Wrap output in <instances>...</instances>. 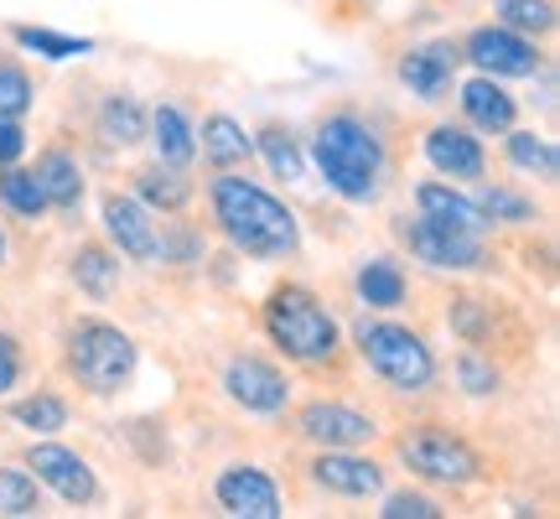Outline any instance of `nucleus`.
<instances>
[{
	"mask_svg": "<svg viewBox=\"0 0 560 519\" xmlns=\"http://www.w3.org/2000/svg\"><path fill=\"white\" fill-rule=\"evenodd\" d=\"M296 431L312 447H369L380 437V426L369 411L348 405V400H312L296 411Z\"/></svg>",
	"mask_w": 560,
	"mask_h": 519,
	"instance_id": "nucleus-12",
	"label": "nucleus"
},
{
	"mask_svg": "<svg viewBox=\"0 0 560 519\" xmlns=\"http://www.w3.org/2000/svg\"><path fill=\"white\" fill-rule=\"evenodd\" d=\"M62 364H68V374L79 380L83 395L109 400V395H120L125 384L136 380L140 348H136V338L125 333L120 322L83 318V322H73V327H68Z\"/></svg>",
	"mask_w": 560,
	"mask_h": 519,
	"instance_id": "nucleus-4",
	"label": "nucleus"
},
{
	"mask_svg": "<svg viewBox=\"0 0 560 519\" xmlns=\"http://www.w3.org/2000/svg\"><path fill=\"white\" fill-rule=\"evenodd\" d=\"M462 58L472 62L478 73H488V79H535V73L545 68V53L535 47V37H524V32L503 26V21L467 32Z\"/></svg>",
	"mask_w": 560,
	"mask_h": 519,
	"instance_id": "nucleus-7",
	"label": "nucleus"
},
{
	"mask_svg": "<svg viewBox=\"0 0 560 519\" xmlns=\"http://www.w3.org/2000/svg\"><path fill=\"white\" fill-rule=\"evenodd\" d=\"M145 120H151V109H145L136 94H109V100L100 104V140L130 151V146L145 140Z\"/></svg>",
	"mask_w": 560,
	"mask_h": 519,
	"instance_id": "nucleus-24",
	"label": "nucleus"
},
{
	"mask_svg": "<svg viewBox=\"0 0 560 519\" xmlns=\"http://www.w3.org/2000/svg\"><path fill=\"white\" fill-rule=\"evenodd\" d=\"M11 420L16 426H26L32 437H52V431H62L68 426V400L52 395V390H37V395H26L11 405Z\"/></svg>",
	"mask_w": 560,
	"mask_h": 519,
	"instance_id": "nucleus-30",
	"label": "nucleus"
},
{
	"mask_svg": "<svg viewBox=\"0 0 560 519\" xmlns=\"http://www.w3.org/2000/svg\"><path fill=\"white\" fill-rule=\"evenodd\" d=\"M100 223H104V234H109V244H115V255L136 260V265H156L161 223L136 193H104Z\"/></svg>",
	"mask_w": 560,
	"mask_h": 519,
	"instance_id": "nucleus-10",
	"label": "nucleus"
},
{
	"mask_svg": "<svg viewBox=\"0 0 560 519\" xmlns=\"http://www.w3.org/2000/svg\"><path fill=\"white\" fill-rule=\"evenodd\" d=\"M400 462L425 483H441V488H467V483L482 478V458L467 447L462 437L441 431V426H416L395 441Z\"/></svg>",
	"mask_w": 560,
	"mask_h": 519,
	"instance_id": "nucleus-6",
	"label": "nucleus"
},
{
	"mask_svg": "<svg viewBox=\"0 0 560 519\" xmlns=\"http://www.w3.org/2000/svg\"><path fill=\"white\" fill-rule=\"evenodd\" d=\"M208 208H213V223H219V234L229 240L234 255L291 260L301 250L296 214H291L270 187H260V182L223 172V177H213V187H208Z\"/></svg>",
	"mask_w": 560,
	"mask_h": 519,
	"instance_id": "nucleus-1",
	"label": "nucleus"
},
{
	"mask_svg": "<svg viewBox=\"0 0 560 519\" xmlns=\"http://www.w3.org/2000/svg\"><path fill=\"white\" fill-rule=\"evenodd\" d=\"M136 198L161 214V219H172V214H187V203H192V182L182 166H166V161H151V166H140L136 172Z\"/></svg>",
	"mask_w": 560,
	"mask_h": 519,
	"instance_id": "nucleus-23",
	"label": "nucleus"
},
{
	"mask_svg": "<svg viewBox=\"0 0 560 519\" xmlns=\"http://www.w3.org/2000/svg\"><path fill=\"white\" fill-rule=\"evenodd\" d=\"M26 468H37L32 478L47 483L62 504H79V509L100 504V478H94L89 458H79V452L62 447V441H37V447L26 452Z\"/></svg>",
	"mask_w": 560,
	"mask_h": 519,
	"instance_id": "nucleus-11",
	"label": "nucleus"
},
{
	"mask_svg": "<svg viewBox=\"0 0 560 519\" xmlns=\"http://www.w3.org/2000/svg\"><path fill=\"white\" fill-rule=\"evenodd\" d=\"M420 151L431 161V172L446 182H478L488 172V151H482V140L467 125H431Z\"/></svg>",
	"mask_w": 560,
	"mask_h": 519,
	"instance_id": "nucleus-16",
	"label": "nucleus"
},
{
	"mask_svg": "<svg viewBox=\"0 0 560 519\" xmlns=\"http://www.w3.org/2000/svg\"><path fill=\"white\" fill-rule=\"evenodd\" d=\"M416 214H420V219H431V223H441V229H457V234H482V240H488V229H493V223L482 219L478 198L457 193L446 177H425V182H420V187H416Z\"/></svg>",
	"mask_w": 560,
	"mask_h": 519,
	"instance_id": "nucleus-17",
	"label": "nucleus"
},
{
	"mask_svg": "<svg viewBox=\"0 0 560 519\" xmlns=\"http://www.w3.org/2000/svg\"><path fill=\"white\" fill-rule=\"evenodd\" d=\"M503 151H509V161H514L520 172H535V177H545V182L560 177V151L550 136H535V130L509 125V130H503Z\"/></svg>",
	"mask_w": 560,
	"mask_h": 519,
	"instance_id": "nucleus-25",
	"label": "nucleus"
},
{
	"mask_svg": "<svg viewBox=\"0 0 560 519\" xmlns=\"http://www.w3.org/2000/svg\"><path fill=\"white\" fill-rule=\"evenodd\" d=\"M255 151H260L265 166L285 182H301V172H306V151H301V140L291 136L285 125H260V130H255Z\"/></svg>",
	"mask_w": 560,
	"mask_h": 519,
	"instance_id": "nucleus-28",
	"label": "nucleus"
},
{
	"mask_svg": "<svg viewBox=\"0 0 560 519\" xmlns=\"http://www.w3.org/2000/svg\"><path fill=\"white\" fill-rule=\"evenodd\" d=\"M21 384V343L0 327V395H11Z\"/></svg>",
	"mask_w": 560,
	"mask_h": 519,
	"instance_id": "nucleus-39",
	"label": "nucleus"
},
{
	"mask_svg": "<svg viewBox=\"0 0 560 519\" xmlns=\"http://www.w3.org/2000/svg\"><path fill=\"white\" fill-rule=\"evenodd\" d=\"M384 519H441V504L431 494H416V488H400V494H384L380 504Z\"/></svg>",
	"mask_w": 560,
	"mask_h": 519,
	"instance_id": "nucleus-37",
	"label": "nucleus"
},
{
	"mask_svg": "<svg viewBox=\"0 0 560 519\" xmlns=\"http://www.w3.org/2000/svg\"><path fill=\"white\" fill-rule=\"evenodd\" d=\"M353 343H359L363 364H369L389 390H400V395H425V390L436 384V354H431V343L420 338L416 327L359 318L353 322Z\"/></svg>",
	"mask_w": 560,
	"mask_h": 519,
	"instance_id": "nucleus-5",
	"label": "nucleus"
},
{
	"mask_svg": "<svg viewBox=\"0 0 560 519\" xmlns=\"http://www.w3.org/2000/svg\"><path fill=\"white\" fill-rule=\"evenodd\" d=\"M457 100H462V115H467V130H482V136H503L509 125L520 120L514 94L503 89V79H488V73L462 83Z\"/></svg>",
	"mask_w": 560,
	"mask_h": 519,
	"instance_id": "nucleus-18",
	"label": "nucleus"
},
{
	"mask_svg": "<svg viewBox=\"0 0 560 519\" xmlns=\"http://www.w3.org/2000/svg\"><path fill=\"white\" fill-rule=\"evenodd\" d=\"M42 509V488L26 468H0V515L26 519Z\"/></svg>",
	"mask_w": 560,
	"mask_h": 519,
	"instance_id": "nucleus-32",
	"label": "nucleus"
},
{
	"mask_svg": "<svg viewBox=\"0 0 560 519\" xmlns=\"http://www.w3.org/2000/svg\"><path fill=\"white\" fill-rule=\"evenodd\" d=\"M493 11H499L503 26H514V32H524V37L556 32V0H499Z\"/></svg>",
	"mask_w": 560,
	"mask_h": 519,
	"instance_id": "nucleus-31",
	"label": "nucleus"
},
{
	"mask_svg": "<svg viewBox=\"0 0 560 519\" xmlns=\"http://www.w3.org/2000/svg\"><path fill=\"white\" fill-rule=\"evenodd\" d=\"M457 62H462V42H425V47H410L400 58V83L425 104L452 100V83H457Z\"/></svg>",
	"mask_w": 560,
	"mask_h": 519,
	"instance_id": "nucleus-15",
	"label": "nucleus"
},
{
	"mask_svg": "<svg viewBox=\"0 0 560 519\" xmlns=\"http://www.w3.org/2000/svg\"><path fill=\"white\" fill-rule=\"evenodd\" d=\"M265 333L291 364H332L342 348V327L338 318L327 312V301L312 291V286H276L270 301H265Z\"/></svg>",
	"mask_w": 560,
	"mask_h": 519,
	"instance_id": "nucleus-3",
	"label": "nucleus"
},
{
	"mask_svg": "<svg viewBox=\"0 0 560 519\" xmlns=\"http://www.w3.org/2000/svg\"><path fill=\"white\" fill-rule=\"evenodd\" d=\"M145 140L156 146V161H166V166H192V157H198V125L187 120V109L182 104H156L151 109V120H145Z\"/></svg>",
	"mask_w": 560,
	"mask_h": 519,
	"instance_id": "nucleus-20",
	"label": "nucleus"
},
{
	"mask_svg": "<svg viewBox=\"0 0 560 519\" xmlns=\"http://www.w3.org/2000/svg\"><path fill=\"white\" fill-rule=\"evenodd\" d=\"M198 151L213 161L219 172H234V166H244V161L255 157V136H249L234 115L213 109V115H202V125H198Z\"/></svg>",
	"mask_w": 560,
	"mask_h": 519,
	"instance_id": "nucleus-22",
	"label": "nucleus"
},
{
	"mask_svg": "<svg viewBox=\"0 0 560 519\" xmlns=\"http://www.w3.org/2000/svg\"><path fill=\"white\" fill-rule=\"evenodd\" d=\"M73 280H79L83 297L104 301L115 291V280H120V255L104 250V244H79V255H73Z\"/></svg>",
	"mask_w": 560,
	"mask_h": 519,
	"instance_id": "nucleus-27",
	"label": "nucleus"
},
{
	"mask_svg": "<svg viewBox=\"0 0 560 519\" xmlns=\"http://www.w3.org/2000/svg\"><path fill=\"white\" fill-rule=\"evenodd\" d=\"M223 395L234 400L244 416H280L291 405V380L260 354H234L223 364Z\"/></svg>",
	"mask_w": 560,
	"mask_h": 519,
	"instance_id": "nucleus-9",
	"label": "nucleus"
},
{
	"mask_svg": "<svg viewBox=\"0 0 560 519\" xmlns=\"http://www.w3.org/2000/svg\"><path fill=\"white\" fill-rule=\"evenodd\" d=\"M213 499H219L223 515L234 519H280V488L276 478L255 468V462H229L219 478H213Z\"/></svg>",
	"mask_w": 560,
	"mask_h": 519,
	"instance_id": "nucleus-14",
	"label": "nucleus"
},
{
	"mask_svg": "<svg viewBox=\"0 0 560 519\" xmlns=\"http://www.w3.org/2000/svg\"><path fill=\"white\" fill-rule=\"evenodd\" d=\"M32 177H37L42 198L47 208H58V214H79L83 208V166L73 151H62V146H47L32 166Z\"/></svg>",
	"mask_w": 560,
	"mask_h": 519,
	"instance_id": "nucleus-19",
	"label": "nucleus"
},
{
	"mask_svg": "<svg viewBox=\"0 0 560 519\" xmlns=\"http://www.w3.org/2000/svg\"><path fill=\"white\" fill-rule=\"evenodd\" d=\"M26 157V130L21 120H0V166H16Z\"/></svg>",
	"mask_w": 560,
	"mask_h": 519,
	"instance_id": "nucleus-40",
	"label": "nucleus"
},
{
	"mask_svg": "<svg viewBox=\"0 0 560 519\" xmlns=\"http://www.w3.org/2000/svg\"><path fill=\"white\" fill-rule=\"evenodd\" d=\"M0 208L5 214H16L21 223H42L52 208H47V198H42L37 177H32V166H0Z\"/></svg>",
	"mask_w": 560,
	"mask_h": 519,
	"instance_id": "nucleus-26",
	"label": "nucleus"
},
{
	"mask_svg": "<svg viewBox=\"0 0 560 519\" xmlns=\"http://www.w3.org/2000/svg\"><path fill=\"white\" fill-rule=\"evenodd\" d=\"M499 364L482 359L478 348H467V354H457V384L467 390V395H493L499 390Z\"/></svg>",
	"mask_w": 560,
	"mask_h": 519,
	"instance_id": "nucleus-35",
	"label": "nucleus"
},
{
	"mask_svg": "<svg viewBox=\"0 0 560 519\" xmlns=\"http://www.w3.org/2000/svg\"><path fill=\"white\" fill-rule=\"evenodd\" d=\"M395 234L431 270H482L488 265V240L482 234H457V229H441V223L420 219V214L395 223Z\"/></svg>",
	"mask_w": 560,
	"mask_h": 519,
	"instance_id": "nucleus-8",
	"label": "nucleus"
},
{
	"mask_svg": "<svg viewBox=\"0 0 560 519\" xmlns=\"http://www.w3.org/2000/svg\"><path fill=\"white\" fill-rule=\"evenodd\" d=\"M11 42H16V47H26V53H37V58H47V62H68V58H89V53H94V42H89V37L52 32V26H16V32H11Z\"/></svg>",
	"mask_w": 560,
	"mask_h": 519,
	"instance_id": "nucleus-29",
	"label": "nucleus"
},
{
	"mask_svg": "<svg viewBox=\"0 0 560 519\" xmlns=\"http://www.w3.org/2000/svg\"><path fill=\"white\" fill-rule=\"evenodd\" d=\"M353 291L369 312H395L405 307V291H410V280H405V265L395 255H369L353 270Z\"/></svg>",
	"mask_w": 560,
	"mask_h": 519,
	"instance_id": "nucleus-21",
	"label": "nucleus"
},
{
	"mask_svg": "<svg viewBox=\"0 0 560 519\" xmlns=\"http://www.w3.org/2000/svg\"><path fill=\"white\" fill-rule=\"evenodd\" d=\"M312 166L322 172V182L338 193L342 203H374L384 193V177H389V151H384V136L374 125L353 115V109H338L317 125L312 136Z\"/></svg>",
	"mask_w": 560,
	"mask_h": 519,
	"instance_id": "nucleus-2",
	"label": "nucleus"
},
{
	"mask_svg": "<svg viewBox=\"0 0 560 519\" xmlns=\"http://www.w3.org/2000/svg\"><path fill=\"white\" fill-rule=\"evenodd\" d=\"M156 260L192 265V260H202V234L198 229H166V223H161V255Z\"/></svg>",
	"mask_w": 560,
	"mask_h": 519,
	"instance_id": "nucleus-38",
	"label": "nucleus"
},
{
	"mask_svg": "<svg viewBox=\"0 0 560 519\" xmlns=\"http://www.w3.org/2000/svg\"><path fill=\"white\" fill-rule=\"evenodd\" d=\"M5 255H11V240H5V223H0V265H5Z\"/></svg>",
	"mask_w": 560,
	"mask_h": 519,
	"instance_id": "nucleus-41",
	"label": "nucleus"
},
{
	"mask_svg": "<svg viewBox=\"0 0 560 519\" xmlns=\"http://www.w3.org/2000/svg\"><path fill=\"white\" fill-rule=\"evenodd\" d=\"M478 208H482V219L488 223H535L540 219L535 203L524 198V193H514V187H482Z\"/></svg>",
	"mask_w": 560,
	"mask_h": 519,
	"instance_id": "nucleus-34",
	"label": "nucleus"
},
{
	"mask_svg": "<svg viewBox=\"0 0 560 519\" xmlns=\"http://www.w3.org/2000/svg\"><path fill=\"white\" fill-rule=\"evenodd\" d=\"M446 322H452V333H457L462 343H482L488 338V327H493V318L482 312V301H472V297L452 301V307H446Z\"/></svg>",
	"mask_w": 560,
	"mask_h": 519,
	"instance_id": "nucleus-36",
	"label": "nucleus"
},
{
	"mask_svg": "<svg viewBox=\"0 0 560 519\" xmlns=\"http://www.w3.org/2000/svg\"><path fill=\"white\" fill-rule=\"evenodd\" d=\"M306 473L332 499H374V494H384V468L374 458H363L359 447H322V458H312Z\"/></svg>",
	"mask_w": 560,
	"mask_h": 519,
	"instance_id": "nucleus-13",
	"label": "nucleus"
},
{
	"mask_svg": "<svg viewBox=\"0 0 560 519\" xmlns=\"http://www.w3.org/2000/svg\"><path fill=\"white\" fill-rule=\"evenodd\" d=\"M32 104H37L32 73H26L16 58H0V120H21Z\"/></svg>",
	"mask_w": 560,
	"mask_h": 519,
	"instance_id": "nucleus-33",
	"label": "nucleus"
}]
</instances>
